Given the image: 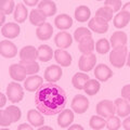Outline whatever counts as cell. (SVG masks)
I'll return each mask as SVG.
<instances>
[{
  "label": "cell",
  "instance_id": "obj_10",
  "mask_svg": "<svg viewBox=\"0 0 130 130\" xmlns=\"http://www.w3.org/2000/svg\"><path fill=\"white\" fill-rule=\"evenodd\" d=\"M21 31V28L18 23H7L2 26L1 28V34L5 38L7 39H13L15 37H18Z\"/></svg>",
  "mask_w": 130,
  "mask_h": 130
},
{
  "label": "cell",
  "instance_id": "obj_24",
  "mask_svg": "<svg viewBox=\"0 0 130 130\" xmlns=\"http://www.w3.org/2000/svg\"><path fill=\"white\" fill-rule=\"evenodd\" d=\"M53 53L54 52L51 47H49L48 44H41L37 49V59H39V61H41V62H48L52 59Z\"/></svg>",
  "mask_w": 130,
  "mask_h": 130
},
{
  "label": "cell",
  "instance_id": "obj_5",
  "mask_svg": "<svg viewBox=\"0 0 130 130\" xmlns=\"http://www.w3.org/2000/svg\"><path fill=\"white\" fill-rule=\"evenodd\" d=\"M72 111L77 114H84L89 107V101L85 95L77 94L72 101Z\"/></svg>",
  "mask_w": 130,
  "mask_h": 130
},
{
  "label": "cell",
  "instance_id": "obj_37",
  "mask_svg": "<svg viewBox=\"0 0 130 130\" xmlns=\"http://www.w3.org/2000/svg\"><path fill=\"white\" fill-rule=\"evenodd\" d=\"M111 49V43L108 42L107 39L102 38V39H99L98 42L95 43V50L98 51V53L100 54H105L107 53Z\"/></svg>",
  "mask_w": 130,
  "mask_h": 130
},
{
  "label": "cell",
  "instance_id": "obj_4",
  "mask_svg": "<svg viewBox=\"0 0 130 130\" xmlns=\"http://www.w3.org/2000/svg\"><path fill=\"white\" fill-rule=\"evenodd\" d=\"M96 113L98 115L103 117V118H108L113 115H115L116 108L114 102L111 100H102L96 104Z\"/></svg>",
  "mask_w": 130,
  "mask_h": 130
},
{
  "label": "cell",
  "instance_id": "obj_39",
  "mask_svg": "<svg viewBox=\"0 0 130 130\" xmlns=\"http://www.w3.org/2000/svg\"><path fill=\"white\" fill-rule=\"evenodd\" d=\"M87 36H91V31L87 27H78L74 32V39L78 42L83 38L87 37Z\"/></svg>",
  "mask_w": 130,
  "mask_h": 130
},
{
  "label": "cell",
  "instance_id": "obj_9",
  "mask_svg": "<svg viewBox=\"0 0 130 130\" xmlns=\"http://www.w3.org/2000/svg\"><path fill=\"white\" fill-rule=\"evenodd\" d=\"M89 28L98 34H104L108 30V22L101 18L94 16L89 21Z\"/></svg>",
  "mask_w": 130,
  "mask_h": 130
},
{
  "label": "cell",
  "instance_id": "obj_22",
  "mask_svg": "<svg viewBox=\"0 0 130 130\" xmlns=\"http://www.w3.org/2000/svg\"><path fill=\"white\" fill-rule=\"evenodd\" d=\"M27 120L29 121V124L31 126H34V127H41L44 123L43 116L37 109H29V111L27 112Z\"/></svg>",
  "mask_w": 130,
  "mask_h": 130
},
{
  "label": "cell",
  "instance_id": "obj_44",
  "mask_svg": "<svg viewBox=\"0 0 130 130\" xmlns=\"http://www.w3.org/2000/svg\"><path fill=\"white\" fill-rule=\"evenodd\" d=\"M24 3H25L26 6L28 7H35V6H37L38 5V1L39 0H23Z\"/></svg>",
  "mask_w": 130,
  "mask_h": 130
},
{
  "label": "cell",
  "instance_id": "obj_45",
  "mask_svg": "<svg viewBox=\"0 0 130 130\" xmlns=\"http://www.w3.org/2000/svg\"><path fill=\"white\" fill-rule=\"evenodd\" d=\"M18 130H34V129H32L31 126L28 125V124H21L18 127Z\"/></svg>",
  "mask_w": 130,
  "mask_h": 130
},
{
  "label": "cell",
  "instance_id": "obj_52",
  "mask_svg": "<svg viewBox=\"0 0 130 130\" xmlns=\"http://www.w3.org/2000/svg\"><path fill=\"white\" fill-rule=\"evenodd\" d=\"M0 130H10V129H8V128H2V129H0Z\"/></svg>",
  "mask_w": 130,
  "mask_h": 130
},
{
  "label": "cell",
  "instance_id": "obj_3",
  "mask_svg": "<svg viewBox=\"0 0 130 130\" xmlns=\"http://www.w3.org/2000/svg\"><path fill=\"white\" fill-rule=\"evenodd\" d=\"M7 96L12 103L21 102L24 98V90L18 83H10L7 87Z\"/></svg>",
  "mask_w": 130,
  "mask_h": 130
},
{
  "label": "cell",
  "instance_id": "obj_25",
  "mask_svg": "<svg viewBox=\"0 0 130 130\" xmlns=\"http://www.w3.org/2000/svg\"><path fill=\"white\" fill-rule=\"evenodd\" d=\"M37 49L32 46H26L21 49L20 51V58L21 60L26 61H36L37 60Z\"/></svg>",
  "mask_w": 130,
  "mask_h": 130
},
{
  "label": "cell",
  "instance_id": "obj_33",
  "mask_svg": "<svg viewBox=\"0 0 130 130\" xmlns=\"http://www.w3.org/2000/svg\"><path fill=\"white\" fill-rule=\"evenodd\" d=\"M5 111L8 114V116L10 117L12 123H16V121H19L20 118H21V116H22L21 109H20L18 106H15V105H10V106H8L5 109Z\"/></svg>",
  "mask_w": 130,
  "mask_h": 130
},
{
  "label": "cell",
  "instance_id": "obj_30",
  "mask_svg": "<svg viewBox=\"0 0 130 130\" xmlns=\"http://www.w3.org/2000/svg\"><path fill=\"white\" fill-rule=\"evenodd\" d=\"M89 79H90L89 76L87 74H85L84 72L76 73L72 78V84H73V86H74V88L78 89V90H81V89L84 88L85 84H86Z\"/></svg>",
  "mask_w": 130,
  "mask_h": 130
},
{
  "label": "cell",
  "instance_id": "obj_1",
  "mask_svg": "<svg viewBox=\"0 0 130 130\" xmlns=\"http://www.w3.org/2000/svg\"><path fill=\"white\" fill-rule=\"evenodd\" d=\"M35 99L39 112L46 115H55L62 112L66 104L64 90L54 83L42 84L37 90Z\"/></svg>",
  "mask_w": 130,
  "mask_h": 130
},
{
  "label": "cell",
  "instance_id": "obj_11",
  "mask_svg": "<svg viewBox=\"0 0 130 130\" xmlns=\"http://www.w3.org/2000/svg\"><path fill=\"white\" fill-rule=\"evenodd\" d=\"M54 42L59 49H66L71 47L73 42V37L70 32L62 30L56 34V36L54 37Z\"/></svg>",
  "mask_w": 130,
  "mask_h": 130
},
{
  "label": "cell",
  "instance_id": "obj_35",
  "mask_svg": "<svg viewBox=\"0 0 130 130\" xmlns=\"http://www.w3.org/2000/svg\"><path fill=\"white\" fill-rule=\"evenodd\" d=\"M15 9L14 0H0V12L7 14L13 13V10Z\"/></svg>",
  "mask_w": 130,
  "mask_h": 130
},
{
  "label": "cell",
  "instance_id": "obj_7",
  "mask_svg": "<svg viewBox=\"0 0 130 130\" xmlns=\"http://www.w3.org/2000/svg\"><path fill=\"white\" fill-rule=\"evenodd\" d=\"M62 68L60 65H50L44 71V79L48 83H56L62 77Z\"/></svg>",
  "mask_w": 130,
  "mask_h": 130
},
{
  "label": "cell",
  "instance_id": "obj_31",
  "mask_svg": "<svg viewBox=\"0 0 130 130\" xmlns=\"http://www.w3.org/2000/svg\"><path fill=\"white\" fill-rule=\"evenodd\" d=\"M101 85L99 80L96 79H89L84 86V91L87 93L88 95H95L98 92L100 91Z\"/></svg>",
  "mask_w": 130,
  "mask_h": 130
},
{
  "label": "cell",
  "instance_id": "obj_42",
  "mask_svg": "<svg viewBox=\"0 0 130 130\" xmlns=\"http://www.w3.org/2000/svg\"><path fill=\"white\" fill-rule=\"evenodd\" d=\"M121 96L126 101L130 102V85H126V86L123 87V89H121Z\"/></svg>",
  "mask_w": 130,
  "mask_h": 130
},
{
  "label": "cell",
  "instance_id": "obj_27",
  "mask_svg": "<svg viewBox=\"0 0 130 130\" xmlns=\"http://www.w3.org/2000/svg\"><path fill=\"white\" fill-rule=\"evenodd\" d=\"M90 9L87 6H79L76 8L75 10V20L78 22H87L89 19H90Z\"/></svg>",
  "mask_w": 130,
  "mask_h": 130
},
{
  "label": "cell",
  "instance_id": "obj_15",
  "mask_svg": "<svg viewBox=\"0 0 130 130\" xmlns=\"http://www.w3.org/2000/svg\"><path fill=\"white\" fill-rule=\"evenodd\" d=\"M10 77L15 81H23L26 78V71L21 64H12L9 67Z\"/></svg>",
  "mask_w": 130,
  "mask_h": 130
},
{
  "label": "cell",
  "instance_id": "obj_53",
  "mask_svg": "<svg viewBox=\"0 0 130 130\" xmlns=\"http://www.w3.org/2000/svg\"><path fill=\"white\" fill-rule=\"evenodd\" d=\"M98 1H101V0H98Z\"/></svg>",
  "mask_w": 130,
  "mask_h": 130
},
{
  "label": "cell",
  "instance_id": "obj_41",
  "mask_svg": "<svg viewBox=\"0 0 130 130\" xmlns=\"http://www.w3.org/2000/svg\"><path fill=\"white\" fill-rule=\"evenodd\" d=\"M11 124H12V121L10 119V117L8 116V114L6 113V111L0 109V126L6 128L8 126H10Z\"/></svg>",
  "mask_w": 130,
  "mask_h": 130
},
{
  "label": "cell",
  "instance_id": "obj_50",
  "mask_svg": "<svg viewBox=\"0 0 130 130\" xmlns=\"http://www.w3.org/2000/svg\"><path fill=\"white\" fill-rule=\"evenodd\" d=\"M37 130H53V128L49 127V126H41V127H39Z\"/></svg>",
  "mask_w": 130,
  "mask_h": 130
},
{
  "label": "cell",
  "instance_id": "obj_12",
  "mask_svg": "<svg viewBox=\"0 0 130 130\" xmlns=\"http://www.w3.org/2000/svg\"><path fill=\"white\" fill-rule=\"evenodd\" d=\"M53 55H54L56 63L61 65V66L67 67L72 64V56L66 50H64V49H56Z\"/></svg>",
  "mask_w": 130,
  "mask_h": 130
},
{
  "label": "cell",
  "instance_id": "obj_34",
  "mask_svg": "<svg viewBox=\"0 0 130 130\" xmlns=\"http://www.w3.org/2000/svg\"><path fill=\"white\" fill-rule=\"evenodd\" d=\"M89 125H90V127L92 129L101 130L106 126V120H105V118H103V117H101L99 115H95V116H92L90 118Z\"/></svg>",
  "mask_w": 130,
  "mask_h": 130
},
{
  "label": "cell",
  "instance_id": "obj_32",
  "mask_svg": "<svg viewBox=\"0 0 130 130\" xmlns=\"http://www.w3.org/2000/svg\"><path fill=\"white\" fill-rule=\"evenodd\" d=\"M22 66L24 67V70L26 71V74L28 75H35L39 72L40 67H39V64L36 62V61H26V60H21L20 63Z\"/></svg>",
  "mask_w": 130,
  "mask_h": 130
},
{
  "label": "cell",
  "instance_id": "obj_23",
  "mask_svg": "<svg viewBox=\"0 0 130 130\" xmlns=\"http://www.w3.org/2000/svg\"><path fill=\"white\" fill-rule=\"evenodd\" d=\"M38 9L41 10L46 16H53L56 13V5L52 0H41L38 5Z\"/></svg>",
  "mask_w": 130,
  "mask_h": 130
},
{
  "label": "cell",
  "instance_id": "obj_38",
  "mask_svg": "<svg viewBox=\"0 0 130 130\" xmlns=\"http://www.w3.org/2000/svg\"><path fill=\"white\" fill-rule=\"evenodd\" d=\"M121 126V123H120V119L119 117H117L115 115H113L111 117H108L107 120H106V127L108 130H118Z\"/></svg>",
  "mask_w": 130,
  "mask_h": 130
},
{
  "label": "cell",
  "instance_id": "obj_40",
  "mask_svg": "<svg viewBox=\"0 0 130 130\" xmlns=\"http://www.w3.org/2000/svg\"><path fill=\"white\" fill-rule=\"evenodd\" d=\"M104 7H108L113 10V12H117L121 8V0H105Z\"/></svg>",
  "mask_w": 130,
  "mask_h": 130
},
{
  "label": "cell",
  "instance_id": "obj_48",
  "mask_svg": "<svg viewBox=\"0 0 130 130\" xmlns=\"http://www.w3.org/2000/svg\"><path fill=\"white\" fill-rule=\"evenodd\" d=\"M5 22H6V14L0 12V27H2L5 25Z\"/></svg>",
  "mask_w": 130,
  "mask_h": 130
},
{
  "label": "cell",
  "instance_id": "obj_17",
  "mask_svg": "<svg viewBox=\"0 0 130 130\" xmlns=\"http://www.w3.org/2000/svg\"><path fill=\"white\" fill-rule=\"evenodd\" d=\"M127 41H128L127 35H126V32L121 31V30L115 31L111 37V46L113 49L126 47L127 46Z\"/></svg>",
  "mask_w": 130,
  "mask_h": 130
},
{
  "label": "cell",
  "instance_id": "obj_8",
  "mask_svg": "<svg viewBox=\"0 0 130 130\" xmlns=\"http://www.w3.org/2000/svg\"><path fill=\"white\" fill-rule=\"evenodd\" d=\"M18 53V48L15 44L10 41V40H2L0 41V54L3 58L7 59H11L14 58Z\"/></svg>",
  "mask_w": 130,
  "mask_h": 130
},
{
  "label": "cell",
  "instance_id": "obj_6",
  "mask_svg": "<svg viewBox=\"0 0 130 130\" xmlns=\"http://www.w3.org/2000/svg\"><path fill=\"white\" fill-rule=\"evenodd\" d=\"M95 63H96V56L93 53L83 54L78 61V67H79V70L84 73L90 72L92 68L95 66Z\"/></svg>",
  "mask_w": 130,
  "mask_h": 130
},
{
  "label": "cell",
  "instance_id": "obj_49",
  "mask_svg": "<svg viewBox=\"0 0 130 130\" xmlns=\"http://www.w3.org/2000/svg\"><path fill=\"white\" fill-rule=\"evenodd\" d=\"M121 11H125V12H127V13L130 14V2H127L126 5H124L123 7H121Z\"/></svg>",
  "mask_w": 130,
  "mask_h": 130
},
{
  "label": "cell",
  "instance_id": "obj_51",
  "mask_svg": "<svg viewBox=\"0 0 130 130\" xmlns=\"http://www.w3.org/2000/svg\"><path fill=\"white\" fill-rule=\"evenodd\" d=\"M126 63H127V65L130 67V52H129L128 55H127V61H126Z\"/></svg>",
  "mask_w": 130,
  "mask_h": 130
},
{
  "label": "cell",
  "instance_id": "obj_46",
  "mask_svg": "<svg viewBox=\"0 0 130 130\" xmlns=\"http://www.w3.org/2000/svg\"><path fill=\"white\" fill-rule=\"evenodd\" d=\"M6 103H7V96L2 92H0V108L5 106Z\"/></svg>",
  "mask_w": 130,
  "mask_h": 130
},
{
  "label": "cell",
  "instance_id": "obj_19",
  "mask_svg": "<svg viewBox=\"0 0 130 130\" xmlns=\"http://www.w3.org/2000/svg\"><path fill=\"white\" fill-rule=\"evenodd\" d=\"M114 105H115L117 116L118 117H127L130 114V104L128 101L125 99H116L114 101Z\"/></svg>",
  "mask_w": 130,
  "mask_h": 130
},
{
  "label": "cell",
  "instance_id": "obj_14",
  "mask_svg": "<svg viewBox=\"0 0 130 130\" xmlns=\"http://www.w3.org/2000/svg\"><path fill=\"white\" fill-rule=\"evenodd\" d=\"M74 120V112L72 109H63L58 116V125L61 128L70 127Z\"/></svg>",
  "mask_w": 130,
  "mask_h": 130
},
{
  "label": "cell",
  "instance_id": "obj_29",
  "mask_svg": "<svg viewBox=\"0 0 130 130\" xmlns=\"http://www.w3.org/2000/svg\"><path fill=\"white\" fill-rule=\"evenodd\" d=\"M13 13H14V20H15V22H18V23H24V22L26 21L27 16H28L27 8L25 7V5H22V3H19V5H16Z\"/></svg>",
  "mask_w": 130,
  "mask_h": 130
},
{
  "label": "cell",
  "instance_id": "obj_26",
  "mask_svg": "<svg viewBox=\"0 0 130 130\" xmlns=\"http://www.w3.org/2000/svg\"><path fill=\"white\" fill-rule=\"evenodd\" d=\"M46 19L47 16L44 15V13L39 10V9H34L30 11V14H29V22L35 26H40L41 24H43L46 22Z\"/></svg>",
  "mask_w": 130,
  "mask_h": 130
},
{
  "label": "cell",
  "instance_id": "obj_20",
  "mask_svg": "<svg viewBox=\"0 0 130 130\" xmlns=\"http://www.w3.org/2000/svg\"><path fill=\"white\" fill-rule=\"evenodd\" d=\"M78 49L83 54H90L95 49L94 41L92 39V36H87L78 42Z\"/></svg>",
  "mask_w": 130,
  "mask_h": 130
},
{
  "label": "cell",
  "instance_id": "obj_36",
  "mask_svg": "<svg viewBox=\"0 0 130 130\" xmlns=\"http://www.w3.org/2000/svg\"><path fill=\"white\" fill-rule=\"evenodd\" d=\"M113 13H114V12H113V10L111 9V8H108V7H102V8H100V9L96 10L95 16L105 20L106 22H109L113 19Z\"/></svg>",
  "mask_w": 130,
  "mask_h": 130
},
{
  "label": "cell",
  "instance_id": "obj_47",
  "mask_svg": "<svg viewBox=\"0 0 130 130\" xmlns=\"http://www.w3.org/2000/svg\"><path fill=\"white\" fill-rule=\"evenodd\" d=\"M68 130H85L83 126H80V125H71L70 126V128H68Z\"/></svg>",
  "mask_w": 130,
  "mask_h": 130
},
{
  "label": "cell",
  "instance_id": "obj_21",
  "mask_svg": "<svg viewBox=\"0 0 130 130\" xmlns=\"http://www.w3.org/2000/svg\"><path fill=\"white\" fill-rule=\"evenodd\" d=\"M54 24L60 30H66L72 27L73 19L68 14H59L54 20Z\"/></svg>",
  "mask_w": 130,
  "mask_h": 130
},
{
  "label": "cell",
  "instance_id": "obj_2",
  "mask_svg": "<svg viewBox=\"0 0 130 130\" xmlns=\"http://www.w3.org/2000/svg\"><path fill=\"white\" fill-rule=\"evenodd\" d=\"M127 55H128L127 46L113 49L111 53H109V62H111L113 66H115L117 68H121L126 64Z\"/></svg>",
  "mask_w": 130,
  "mask_h": 130
},
{
  "label": "cell",
  "instance_id": "obj_13",
  "mask_svg": "<svg viewBox=\"0 0 130 130\" xmlns=\"http://www.w3.org/2000/svg\"><path fill=\"white\" fill-rule=\"evenodd\" d=\"M94 76H95L96 80L103 83V81L108 80L113 76V72L107 65L99 64V65H96V67L94 70Z\"/></svg>",
  "mask_w": 130,
  "mask_h": 130
},
{
  "label": "cell",
  "instance_id": "obj_43",
  "mask_svg": "<svg viewBox=\"0 0 130 130\" xmlns=\"http://www.w3.org/2000/svg\"><path fill=\"white\" fill-rule=\"evenodd\" d=\"M123 127L125 130H130V116L125 117V120L123 121Z\"/></svg>",
  "mask_w": 130,
  "mask_h": 130
},
{
  "label": "cell",
  "instance_id": "obj_16",
  "mask_svg": "<svg viewBox=\"0 0 130 130\" xmlns=\"http://www.w3.org/2000/svg\"><path fill=\"white\" fill-rule=\"evenodd\" d=\"M43 80L40 76L38 75H30L28 78L25 79V83H24V87L27 91L29 92H34L37 91L40 88V86L42 85Z\"/></svg>",
  "mask_w": 130,
  "mask_h": 130
},
{
  "label": "cell",
  "instance_id": "obj_18",
  "mask_svg": "<svg viewBox=\"0 0 130 130\" xmlns=\"http://www.w3.org/2000/svg\"><path fill=\"white\" fill-rule=\"evenodd\" d=\"M52 34H53V27L50 23L44 22L40 26L37 27L36 29V36L39 40H48L51 38Z\"/></svg>",
  "mask_w": 130,
  "mask_h": 130
},
{
  "label": "cell",
  "instance_id": "obj_28",
  "mask_svg": "<svg viewBox=\"0 0 130 130\" xmlns=\"http://www.w3.org/2000/svg\"><path fill=\"white\" fill-rule=\"evenodd\" d=\"M129 22H130V14L125 11H120L114 18V26L116 28H119V29L126 27Z\"/></svg>",
  "mask_w": 130,
  "mask_h": 130
}]
</instances>
